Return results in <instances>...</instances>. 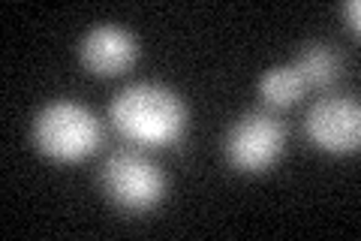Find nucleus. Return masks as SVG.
Here are the masks:
<instances>
[{"label": "nucleus", "instance_id": "f257e3e1", "mask_svg": "<svg viewBox=\"0 0 361 241\" xmlns=\"http://www.w3.org/2000/svg\"><path fill=\"white\" fill-rule=\"evenodd\" d=\"M111 124L135 145H172L187 130V106L172 88L139 82L111 100Z\"/></svg>", "mask_w": 361, "mask_h": 241}, {"label": "nucleus", "instance_id": "f03ea898", "mask_svg": "<svg viewBox=\"0 0 361 241\" xmlns=\"http://www.w3.org/2000/svg\"><path fill=\"white\" fill-rule=\"evenodd\" d=\"M33 142L51 160L75 163V160H85L99 148L103 127L90 109L78 106L73 100H58L49 102L33 118Z\"/></svg>", "mask_w": 361, "mask_h": 241}, {"label": "nucleus", "instance_id": "7ed1b4c3", "mask_svg": "<svg viewBox=\"0 0 361 241\" xmlns=\"http://www.w3.org/2000/svg\"><path fill=\"white\" fill-rule=\"evenodd\" d=\"M103 187L109 199L127 211H148L166 193L163 169L139 148H118L103 163Z\"/></svg>", "mask_w": 361, "mask_h": 241}, {"label": "nucleus", "instance_id": "20e7f679", "mask_svg": "<svg viewBox=\"0 0 361 241\" xmlns=\"http://www.w3.org/2000/svg\"><path fill=\"white\" fill-rule=\"evenodd\" d=\"M286 148V127L271 112H247L226 136V160L238 172H265Z\"/></svg>", "mask_w": 361, "mask_h": 241}, {"label": "nucleus", "instance_id": "39448f33", "mask_svg": "<svg viewBox=\"0 0 361 241\" xmlns=\"http://www.w3.org/2000/svg\"><path fill=\"white\" fill-rule=\"evenodd\" d=\"M307 139L329 154H349L361 142V109L349 97H322L304 118Z\"/></svg>", "mask_w": 361, "mask_h": 241}, {"label": "nucleus", "instance_id": "423d86ee", "mask_svg": "<svg viewBox=\"0 0 361 241\" xmlns=\"http://www.w3.org/2000/svg\"><path fill=\"white\" fill-rule=\"evenodd\" d=\"M82 64L94 76H121L139 57V42L130 30H123L118 25H97L85 33L82 45H78Z\"/></svg>", "mask_w": 361, "mask_h": 241}, {"label": "nucleus", "instance_id": "0eeeda50", "mask_svg": "<svg viewBox=\"0 0 361 241\" xmlns=\"http://www.w3.org/2000/svg\"><path fill=\"white\" fill-rule=\"evenodd\" d=\"M292 66H295V73L301 76L307 90H325L341 76V54L325 42H307L298 49Z\"/></svg>", "mask_w": 361, "mask_h": 241}, {"label": "nucleus", "instance_id": "6e6552de", "mask_svg": "<svg viewBox=\"0 0 361 241\" xmlns=\"http://www.w3.org/2000/svg\"><path fill=\"white\" fill-rule=\"evenodd\" d=\"M304 82L295 73V66H274L259 78V97H262L265 106L271 109H289L304 97Z\"/></svg>", "mask_w": 361, "mask_h": 241}, {"label": "nucleus", "instance_id": "1a4fd4ad", "mask_svg": "<svg viewBox=\"0 0 361 241\" xmlns=\"http://www.w3.org/2000/svg\"><path fill=\"white\" fill-rule=\"evenodd\" d=\"M343 18H346L349 28L358 30V25H361V4H358V0H349V4H343Z\"/></svg>", "mask_w": 361, "mask_h": 241}]
</instances>
